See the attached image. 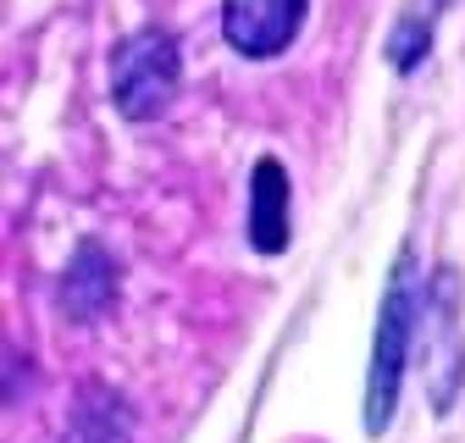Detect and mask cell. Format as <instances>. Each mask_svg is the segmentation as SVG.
<instances>
[{
    "instance_id": "6da1fadb",
    "label": "cell",
    "mask_w": 465,
    "mask_h": 443,
    "mask_svg": "<svg viewBox=\"0 0 465 443\" xmlns=\"http://www.w3.org/2000/svg\"><path fill=\"white\" fill-rule=\"evenodd\" d=\"M421 289H416V261L404 250L393 261L388 294L377 310V344H371V371H366V432L382 438L393 427L399 394H404V371L416 360V339H421Z\"/></svg>"
},
{
    "instance_id": "7a4b0ae2",
    "label": "cell",
    "mask_w": 465,
    "mask_h": 443,
    "mask_svg": "<svg viewBox=\"0 0 465 443\" xmlns=\"http://www.w3.org/2000/svg\"><path fill=\"white\" fill-rule=\"evenodd\" d=\"M178 84H183V55L166 28H139L111 50V100L123 117L155 123L178 100Z\"/></svg>"
},
{
    "instance_id": "3957f363",
    "label": "cell",
    "mask_w": 465,
    "mask_h": 443,
    "mask_svg": "<svg viewBox=\"0 0 465 443\" xmlns=\"http://www.w3.org/2000/svg\"><path fill=\"white\" fill-rule=\"evenodd\" d=\"M421 355H427V394L443 416L460 394V277L443 266L432 271L427 300H421Z\"/></svg>"
},
{
    "instance_id": "277c9868",
    "label": "cell",
    "mask_w": 465,
    "mask_h": 443,
    "mask_svg": "<svg viewBox=\"0 0 465 443\" xmlns=\"http://www.w3.org/2000/svg\"><path fill=\"white\" fill-rule=\"evenodd\" d=\"M305 28V0H227L222 6V34L227 44L250 55V62H272Z\"/></svg>"
},
{
    "instance_id": "5b68a950",
    "label": "cell",
    "mask_w": 465,
    "mask_h": 443,
    "mask_svg": "<svg viewBox=\"0 0 465 443\" xmlns=\"http://www.w3.org/2000/svg\"><path fill=\"white\" fill-rule=\"evenodd\" d=\"M250 244L261 255L288 250V172L272 155L255 161V178H250Z\"/></svg>"
},
{
    "instance_id": "8992f818",
    "label": "cell",
    "mask_w": 465,
    "mask_h": 443,
    "mask_svg": "<svg viewBox=\"0 0 465 443\" xmlns=\"http://www.w3.org/2000/svg\"><path fill=\"white\" fill-rule=\"evenodd\" d=\"M111 300H116V266L100 244H84L62 277V310L73 321H94L111 310Z\"/></svg>"
},
{
    "instance_id": "52a82bcc",
    "label": "cell",
    "mask_w": 465,
    "mask_h": 443,
    "mask_svg": "<svg viewBox=\"0 0 465 443\" xmlns=\"http://www.w3.org/2000/svg\"><path fill=\"white\" fill-rule=\"evenodd\" d=\"M67 443H134V410L111 388H84L73 416H67Z\"/></svg>"
},
{
    "instance_id": "ba28073f",
    "label": "cell",
    "mask_w": 465,
    "mask_h": 443,
    "mask_svg": "<svg viewBox=\"0 0 465 443\" xmlns=\"http://www.w3.org/2000/svg\"><path fill=\"white\" fill-rule=\"evenodd\" d=\"M427 39H432V12H416V17H404L399 34L388 39V55H393V67L399 73H411L421 55H427Z\"/></svg>"
}]
</instances>
